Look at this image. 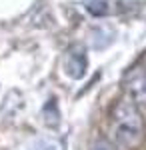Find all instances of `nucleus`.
<instances>
[{
    "label": "nucleus",
    "mask_w": 146,
    "mask_h": 150,
    "mask_svg": "<svg viewBox=\"0 0 146 150\" xmlns=\"http://www.w3.org/2000/svg\"><path fill=\"white\" fill-rule=\"evenodd\" d=\"M112 134L116 144L124 148H136L144 140V120L132 100L124 98L112 110Z\"/></svg>",
    "instance_id": "nucleus-1"
},
{
    "label": "nucleus",
    "mask_w": 146,
    "mask_h": 150,
    "mask_svg": "<svg viewBox=\"0 0 146 150\" xmlns=\"http://www.w3.org/2000/svg\"><path fill=\"white\" fill-rule=\"evenodd\" d=\"M124 90L128 94V100L138 106L146 104V58L138 60L132 68L124 74Z\"/></svg>",
    "instance_id": "nucleus-2"
},
{
    "label": "nucleus",
    "mask_w": 146,
    "mask_h": 150,
    "mask_svg": "<svg viewBox=\"0 0 146 150\" xmlns=\"http://www.w3.org/2000/svg\"><path fill=\"white\" fill-rule=\"evenodd\" d=\"M86 68V58L78 54V52H72V54H68L66 58V74L68 76H72V78H80L82 76V72Z\"/></svg>",
    "instance_id": "nucleus-3"
},
{
    "label": "nucleus",
    "mask_w": 146,
    "mask_h": 150,
    "mask_svg": "<svg viewBox=\"0 0 146 150\" xmlns=\"http://www.w3.org/2000/svg\"><path fill=\"white\" fill-rule=\"evenodd\" d=\"M90 150H116V148H114L112 142H108V140H104V138H98L90 146Z\"/></svg>",
    "instance_id": "nucleus-4"
}]
</instances>
